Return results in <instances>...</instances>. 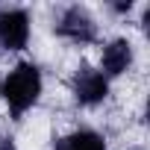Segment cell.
<instances>
[{"label": "cell", "instance_id": "obj_3", "mask_svg": "<svg viewBox=\"0 0 150 150\" xmlns=\"http://www.w3.org/2000/svg\"><path fill=\"white\" fill-rule=\"evenodd\" d=\"M71 88H74V100H77L80 106H97L109 94V80L97 68L83 62L77 68V74H74V80H71Z\"/></svg>", "mask_w": 150, "mask_h": 150}, {"label": "cell", "instance_id": "obj_2", "mask_svg": "<svg viewBox=\"0 0 150 150\" xmlns=\"http://www.w3.org/2000/svg\"><path fill=\"white\" fill-rule=\"evenodd\" d=\"M56 35L74 41V44H91L97 38V21L86 6H65L53 24Z\"/></svg>", "mask_w": 150, "mask_h": 150}, {"label": "cell", "instance_id": "obj_5", "mask_svg": "<svg viewBox=\"0 0 150 150\" xmlns=\"http://www.w3.org/2000/svg\"><path fill=\"white\" fill-rule=\"evenodd\" d=\"M132 65V44L127 38H115L103 47L100 53V74L109 80V77H121V74Z\"/></svg>", "mask_w": 150, "mask_h": 150}, {"label": "cell", "instance_id": "obj_6", "mask_svg": "<svg viewBox=\"0 0 150 150\" xmlns=\"http://www.w3.org/2000/svg\"><path fill=\"white\" fill-rule=\"evenodd\" d=\"M53 150H106V141L94 129H74V132L62 135L53 144Z\"/></svg>", "mask_w": 150, "mask_h": 150}, {"label": "cell", "instance_id": "obj_4", "mask_svg": "<svg viewBox=\"0 0 150 150\" xmlns=\"http://www.w3.org/2000/svg\"><path fill=\"white\" fill-rule=\"evenodd\" d=\"M30 41V12L27 9H3L0 12V47L24 50Z\"/></svg>", "mask_w": 150, "mask_h": 150}, {"label": "cell", "instance_id": "obj_8", "mask_svg": "<svg viewBox=\"0 0 150 150\" xmlns=\"http://www.w3.org/2000/svg\"><path fill=\"white\" fill-rule=\"evenodd\" d=\"M0 83H3V80H0Z\"/></svg>", "mask_w": 150, "mask_h": 150}, {"label": "cell", "instance_id": "obj_1", "mask_svg": "<svg viewBox=\"0 0 150 150\" xmlns=\"http://www.w3.org/2000/svg\"><path fill=\"white\" fill-rule=\"evenodd\" d=\"M41 71L33 65V62H18L9 77L0 83V94H3L6 106H9V115L12 118H21L27 109L35 106V100L41 97Z\"/></svg>", "mask_w": 150, "mask_h": 150}, {"label": "cell", "instance_id": "obj_7", "mask_svg": "<svg viewBox=\"0 0 150 150\" xmlns=\"http://www.w3.org/2000/svg\"><path fill=\"white\" fill-rule=\"evenodd\" d=\"M0 150H18V147H15V141L9 135H0Z\"/></svg>", "mask_w": 150, "mask_h": 150}]
</instances>
